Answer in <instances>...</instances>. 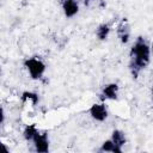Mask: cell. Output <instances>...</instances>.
Wrapping results in <instances>:
<instances>
[{"instance_id": "8fae6325", "label": "cell", "mask_w": 153, "mask_h": 153, "mask_svg": "<svg viewBox=\"0 0 153 153\" xmlns=\"http://www.w3.org/2000/svg\"><path fill=\"white\" fill-rule=\"evenodd\" d=\"M39 131V129L37 128V126L35 123L32 124H26L23 129V137L25 141L27 142H32V140L35 139V136L37 135V133Z\"/></svg>"}, {"instance_id": "7a4b0ae2", "label": "cell", "mask_w": 153, "mask_h": 153, "mask_svg": "<svg viewBox=\"0 0 153 153\" xmlns=\"http://www.w3.org/2000/svg\"><path fill=\"white\" fill-rule=\"evenodd\" d=\"M23 66H24V68L26 69L29 76L32 80L42 79L44 73H45V71H47V65L39 56L26 57L23 61Z\"/></svg>"}, {"instance_id": "7c38bea8", "label": "cell", "mask_w": 153, "mask_h": 153, "mask_svg": "<svg viewBox=\"0 0 153 153\" xmlns=\"http://www.w3.org/2000/svg\"><path fill=\"white\" fill-rule=\"evenodd\" d=\"M98 151L99 152H110V153H122L123 152V149L117 147L111 139H108V140L103 141Z\"/></svg>"}, {"instance_id": "9a60e30c", "label": "cell", "mask_w": 153, "mask_h": 153, "mask_svg": "<svg viewBox=\"0 0 153 153\" xmlns=\"http://www.w3.org/2000/svg\"><path fill=\"white\" fill-rule=\"evenodd\" d=\"M152 102H153V86H152Z\"/></svg>"}, {"instance_id": "5bb4252c", "label": "cell", "mask_w": 153, "mask_h": 153, "mask_svg": "<svg viewBox=\"0 0 153 153\" xmlns=\"http://www.w3.org/2000/svg\"><path fill=\"white\" fill-rule=\"evenodd\" d=\"M90 1H94V0H85V4H86V5H88V2H90Z\"/></svg>"}, {"instance_id": "4fadbf2b", "label": "cell", "mask_w": 153, "mask_h": 153, "mask_svg": "<svg viewBox=\"0 0 153 153\" xmlns=\"http://www.w3.org/2000/svg\"><path fill=\"white\" fill-rule=\"evenodd\" d=\"M151 55L153 56V42L151 43Z\"/></svg>"}, {"instance_id": "3957f363", "label": "cell", "mask_w": 153, "mask_h": 153, "mask_svg": "<svg viewBox=\"0 0 153 153\" xmlns=\"http://www.w3.org/2000/svg\"><path fill=\"white\" fill-rule=\"evenodd\" d=\"M88 114L91 118L94 120L96 122H104L109 116V111L105 105V102L93 103L88 109Z\"/></svg>"}, {"instance_id": "ba28073f", "label": "cell", "mask_w": 153, "mask_h": 153, "mask_svg": "<svg viewBox=\"0 0 153 153\" xmlns=\"http://www.w3.org/2000/svg\"><path fill=\"white\" fill-rule=\"evenodd\" d=\"M110 139H111V140L114 141V143H115L117 147H120L121 149H123L124 145L127 143L126 134H124V131H122L121 129H114L112 133H111V137H110Z\"/></svg>"}, {"instance_id": "30bf717a", "label": "cell", "mask_w": 153, "mask_h": 153, "mask_svg": "<svg viewBox=\"0 0 153 153\" xmlns=\"http://www.w3.org/2000/svg\"><path fill=\"white\" fill-rule=\"evenodd\" d=\"M110 31H111V26H110L108 23H102V24H99V25L97 26V29H96V37H97L99 41L104 42V41L108 39V37H109V35H110Z\"/></svg>"}, {"instance_id": "8992f818", "label": "cell", "mask_w": 153, "mask_h": 153, "mask_svg": "<svg viewBox=\"0 0 153 153\" xmlns=\"http://www.w3.org/2000/svg\"><path fill=\"white\" fill-rule=\"evenodd\" d=\"M118 91L120 87L116 82H109L103 86L100 93H99V99L100 102L105 100H116L118 98Z\"/></svg>"}, {"instance_id": "9c48e42d", "label": "cell", "mask_w": 153, "mask_h": 153, "mask_svg": "<svg viewBox=\"0 0 153 153\" xmlns=\"http://www.w3.org/2000/svg\"><path fill=\"white\" fill-rule=\"evenodd\" d=\"M20 100L23 103H30L32 106H36L39 103V96L33 91H24L20 94Z\"/></svg>"}, {"instance_id": "6da1fadb", "label": "cell", "mask_w": 153, "mask_h": 153, "mask_svg": "<svg viewBox=\"0 0 153 153\" xmlns=\"http://www.w3.org/2000/svg\"><path fill=\"white\" fill-rule=\"evenodd\" d=\"M130 61H129V71L133 79H137L141 71H143L151 62V44L147 41L139 36L133 43L129 51Z\"/></svg>"}, {"instance_id": "5b68a950", "label": "cell", "mask_w": 153, "mask_h": 153, "mask_svg": "<svg viewBox=\"0 0 153 153\" xmlns=\"http://www.w3.org/2000/svg\"><path fill=\"white\" fill-rule=\"evenodd\" d=\"M116 33L122 44H128L130 41V24L127 18H122L116 25Z\"/></svg>"}, {"instance_id": "277c9868", "label": "cell", "mask_w": 153, "mask_h": 153, "mask_svg": "<svg viewBox=\"0 0 153 153\" xmlns=\"http://www.w3.org/2000/svg\"><path fill=\"white\" fill-rule=\"evenodd\" d=\"M32 145L36 152L38 153H48L50 148V142H49V136L47 131H38L35 139L32 140Z\"/></svg>"}, {"instance_id": "52a82bcc", "label": "cell", "mask_w": 153, "mask_h": 153, "mask_svg": "<svg viewBox=\"0 0 153 153\" xmlns=\"http://www.w3.org/2000/svg\"><path fill=\"white\" fill-rule=\"evenodd\" d=\"M62 11L67 19L74 18L79 13V2L78 0H61Z\"/></svg>"}]
</instances>
